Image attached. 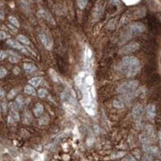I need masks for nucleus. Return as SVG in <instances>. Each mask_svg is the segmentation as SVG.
I'll return each instance as SVG.
<instances>
[{
  "mask_svg": "<svg viewBox=\"0 0 161 161\" xmlns=\"http://www.w3.org/2000/svg\"><path fill=\"white\" fill-rule=\"evenodd\" d=\"M20 6L25 11H30L29 4L26 0H20Z\"/></svg>",
  "mask_w": 161,
  "mask_h": 161,
  "instance_id": "nucleus-26",
  "label": "nucleus"
},
{
  "mask_svg": "<svg viewBox=\"0 0 161 161\" xmlns=\"http://www.w3.org/2000/svg\"><path fill=\"white\" fill-rule=\"evenodd\" d=\"M143 150L146 154H150L151 156H159V151L156 147L151 146L150 144L143 145Z\"/></svg>",
  "mask_w": 161,
  "mask_h": 161,
  "instance_id": "nucleus-8",
  "label": "nucleus"
},
{
  "mask_svg": "<svg viewBox=\"0 0 161 161\" xmlns=\"http://www.w3.org/2000/svg\"><path fill=\"white\" fill-rule=\"evenodd\" d=\"M24 69H25L26 73H32L34 71L37 70V67H36L35 65L32 63H25L24 64Z\"/></svg>",
  "mask_w": 161,
  "mask_h": 161,
  "instance_id": "nucleus-18",
  "label": "nucleus"
},
{
  "mask_svg": "<svg viewBox=\"0 0 161 161\" xmlns=\"http://www.w3.org/2000/svg\"><path fill=\"white\" fill-rule=\"evenodd\" d=\"M9 37H10V36L8 35V33H6V32L1 31V32H0V39H2V40L4 39H8Z\"/></svg>",
  "mask_w": 161,
  "mask_h": 161,
  "instance_id": "nucleus-37",
  "label": "nucleus"
},
{
  "mask_svg": "<svg viewBox=\"0 0 161 161\" xmlns=\"http://www.w3.org/2000/svg\"><path fill=\"white\" fill-rule=\"evenodd\" d=\"M146 31V27L143 24L139 22H136L129 25L127 29L125 31L122 35V44L126 42L128 39H130L134 35H138L139 33H143Z\"/></svg>",
  "mask_w": 161,
  "mask_h": 161,
  "instance_id": "nucleus-2",
  "label": "nucleus"
},
{
  "mask_svg": "<svg viewBox=\"0 0 161 161\" xmlns=\"http://www.w3.org/2000/svg\"><path fill=\"white\" fill-rule=\"evenodd\" d=\"M93 84H94L93 77L92 75L85 76L84 81H83V86H85V87H87V88H91V87L93 86Z\"/></svg>",
  "mask_w": 161,
  "mask_h": 161,
  "instance_id": "nucleus-11",
  "label": "nucleus"
},
{
  "mask_svg": "<svg viewBox=\"0 0 161 161\" xmlns=\"http://www.w3.org/2000/svg\"><path fill=\"white\" fill-rule=\"evenodd\" d=\"M7 44H8V45H10L11 47L14 48V49H18V50H20V52H22L24 53L27 54V55L30 54V52H32L28 48H27V47H24L23 45H21L19 42L15 41V40H12V39H9L7 40Z\"/></svg>",
  "mask_w": 161,
  "mask_h": 161,
  "instance_id": "nucleus-5",
  "label": "nucleus"
},
{
  "mask_svg": "<svg viewBox=\"0 0 161 161\" xmlns=\"http://www.w3.org/2000/svg\"><path fill=\"white\" fill-rule=\"evenodd\" d=\"M42 80L43 78L41 77H33L31 80H29V84L34 87H37L38 86H40V84L41 83Z\"/></svg>",
  "mask_w": 161,
  "mask_h": 161,
  "instance_id": "nucleus-20",
  "label": "nucleus"
},
{
  "mask_svg": "<svg viewBox=\"0 0 161 161\" xmlns=\"http://www.w3.org/2000/svg\"><path fill=\"white\" fill-rule=\"evenodd\" d=\"M3 11H1V20H3Z\"/></svg>",
  "mask_w": 161,
  "mask_h": 161,
  "instance_id": "nucleus-45",
  "label": "nucleus"
},
{
  "mask_svg": "<svg viewBox=\"0 0 161 161\" xmlns=\"http://www.w3.org/2000/svg\"><path fill=\"white\" fill-rule=\"evenodd\" d=\"M32 115L30 114L29 111H25L24 114V122L26 124H29L30 122H32Z\"/></svg>",
  "mask_w": 161,
  "mask_h": 161,
  "instance_id": "nucleus-23",
  "label": "nucleus"
},
{
  "mask_svg": "<svg viewBox=\"0 0 161 161\" xmlns=\"http://www.w3.org/2000/svg\"><path fill=\"white\" fill-rule=\"evenodd\" d=\"M44 111V107L41 103H37L33 108V113L36 117H40Z\"/></svg>",
  "mask_w": 161,
  "mask_h": 161,
  "instance_id": "nucleus-13",
  "label": "nucleus"
},
{
  "mask_svg": "<svg viewBox=\"0 0 161 161\" xmlns=\"http://www.w3.org/2000/svg\"><path fill=\"white\" fill-rule=\"evenodd\" d=\"M50 75L54 81H56V82L59 81V77H58V74L54 69H50Z\"/></svg>",
  "mask_w": 161,
  "mask_h": 161,
  "instance_id": "nucleus-29",
  "label": "nucleus"
},
{
  "mask_svg": "<svg viewBox=\"0 0 161 161\" xmlns=\"http://www.w3.org/2000/svg\"><path fill=\"white\" fill-rule=\"evenodd\" d=\"M88 0H77V6L80 10H84L86 8Z\"/></svg>",
  "mask_w": 161,
  "mask_h": 161,
  "instance_id": "nucleus-24",
  "label": "nucleus"
},
{
  "mask_svg": "<svg viewBox=\"0 0 161 161\" xmlns=\"http://www.w3.org/2000/svg\"><path fill=\"white\" fill-rule=\"evenodd\" d=\"M126 155V152L125 151H117V152H115L111 156V159H119L122 158V156H124Z\"/></svg>",
  "mask_w": 161,
  "mask_h": 161,
  "instance_id": "nucleus-31",
  "label": "nucleus"
},
{
  "mask_svg": "<svg viewBox=\"0 0 161 161\" xmlns=\"http://www.w3.org/2000/svg\"><path fill=\"white\" fill-rule=\"evenodd\" d=\"M146 89L144 88V87H142V88H139V90H137L135 95L139 96V97H141V98H144V97L146 96Z\"/></svg>",
  "mask_w": 161,
  "mask_h": 161,
  "instance_id": "nucleus-28",
  "label": "nucleus"
},
{
  "mask_svg": "<svg viewBox=\"0 0 161 161\" xmlns=\"http://www.w3.org/2000/svg\"><path fill=\"white\" fill-rule=\"evenodd\" d=\"M156 161H159V160H156Z\"/></svg>",
  "mask_w": 161,
  "mask_h": 161,
  "instance_id": "nucleus-47",
  "label": "nucleus"
},
{
  "mask_svg": "<svg viewBox=\"0 0 161 161\" xmlns=\"http://www.w3.org/2000/svg\"><path fill=\"white\" fill-rule=\"evenodd\" d=\"M145 133H146V134H147V135H148V136L150 137L152 140H153V141L156 139L155 131H154L153 127H151V126H150V125L146 126V127H145Z\"/></svg>",
  "mask_w": 161,
  "mask_h": 161,
  "instance_id": "nucleus-19",
  "label": "nucleus"
},
{
  "mask_svg": "<svg viewBox=\"0 0 161 161\" xmlns=\"http://www.w3.org/2000/svg\"><path fill=\"white\" fill-rule=\"evenodd\" d=\"M16 91H17V90H16V89H13V90H11L8 94V99H12V98H14L15 94H16V93H17Z\"/></svg>",
  "mask_w": 161,
  "mask_h": 161,
  "instance_id": "nucleus-35",
  "label": "nucleus"
},
{
  "mask_svg": "<svg viewBox=\"0 0 161 161\" xmlns=\"http://www.w3.org/2000/svg\"><path fill=\"white\" fill-rule=\"evenodd\" d=\"M39 38L41 42V44H43V46L45 47V49H48V50H51L52 49L53 41L49 36H47L44 32H41L39 34Z\"/></svg>",
  "mask_w": 161,
  "mask_h": 161,
  "instance_id": "nucleus-6",
  "label": "nucleus"
},
{
  "mask_svg": "<svg viewBox=\"0 0 161 161\" xmlns=\"http://www.w3.org/2000/svg\"><path fill=\"white\" fill-rule=\"evenodd\" d=\"M3 97H4V90L3 89H1V90H0V98H3Z\"/></svg>",
  "mask_w": 161,
  "mask_h": 161,
  "instance_id": "nucleus-43",
  "label": "nucleus"
},
{
  "mask_svg": "<svg viewBox=\"0 0 161 161\" xmlns=\"http://www.w3.org/2000/svg\"><path fill=\"white\" fill-rule=\"evenodd\" d=\"M125 161H136L135 160V159H134L132 156H129V157H127L126 159V160Z\"/></svg>",
  "mask_w": 161,
  "mask_h": 161,
  "instance_id": "nucleus-42",
  "label": "nucleus"
},
{
  "mask_svg": "<svg viewBox=\"0 0 161 161\" xmlns=\"http://www.w3.org/2000/svg\"><path fill=\"white\" fill-rule=\"evenodd\" d=\"M139 139H140V142L143 144V145H147V144H151L153 140L150 138V137L146 134V133H143L139 135Z\"/></svg>",
  "mask_w": 161,
  "mask_h": 161,
  "instance_id": "nucleus-14",
  "label": "nucleus"
},
{
  "mask_svg": "<svg viewBox=\"0 0 161 161\" xmlns=\"http://www.w3.org/2000/svg\"><path fill=\"white\" fill-rule=\"evenodd\" d=\"M48 94L47 90H45V89H40L39 90H38V96H39L41 98H43L46 97Z\"/></svg>",
  "mask_w": 161,
  "mask_h": 161,
  "instance_id": "nucleus-32",
  "label": "nucleus"
},
{
  "mask_svg": "<svg viewBox=\"0 0 161 161\" xmlns=\"http://www.w3.org/2000/svg\"><path fill=\"white\" fill-rule=\"evenodd\" d=\"M92 52L90 48L87 47V49H86V51H85V56H84V62H85V65L86 67H87V64L90 63V61H91V59H92Z\"/></svg>",
  "mask_w": 161,
  "mask_h": 161,
  "instance_id": "nucleus-16",
  "label": "nucleus"
},
{
  "mask_svg": "<svg viewBox=\"0 0 161 161\" xmlns=\"http://www.w3.org/2000/svg\"><path fill=\"white\" fill-rule=\"evenodd\" d=\"M14 104H15V110H17L19 109H21L23 106V104H24V99H23V97L21 95H19L16 98L15 101L14 102Z\"/></svg>",
  "mask_w": 161,
  "mask_h": 161,
  "instance_id": "nucleus-21",
  "label": "nucleus"
},
{
  "mask_svg": "<svg viewBox=\"0 0 161 161\" xmlns=\"http://www.w3.org/2000/svg\"><path fill=\"white\" fill-rule=\"evenodd\" d=\"M49 121H50L49 116H48V115H45V116H42V117L39 118V124L41 125V126L47 125Z\"/></svg>",
  "mask_w": 161,
  "mask_h": 161,
  "instance_id": "nucleus-27",
  "label": "nucleus"
},
{
  "mask_svg": "<svg viewBox=\"0 0 161 161\" xmlns=\"http://www.w3.org/2000/svg\"><path fill=\"white\" fill-rule=\"evenodd\" d=\"M139 86V81L136 80H129L125 81L117 89V92L122 94L132 93Z\"/></svg>",
  "mask_w": 161,
  "mask_h": 161,
  "instance_id": "nucleus-3",
  "label": "nucleus"
},
{
  "mask_svg": "<svg viewBox=\"0 0 161 161\" xmlns=\"http://www.w3.org/2000/svg\"><path fill=\"white\" fill-rule=\"evenodd\" d=\"M25 92L27 94H29V95L34 96L36 95V91H35L34 88L32 87L31 86H26L25 88Z\"/></svg>",
  "mask_w": 161,
  "mask_h": 161,
  "instance_id": "nucleus-25",
  "label": "nucleus"
},
{
  "mask_svg": "<svg viewBox=\"0 0 161 161\" xmlns=\"http://www.w3.org/2000/svg\"><path fill=\"white\" fill-rule=\"evenodd\" d=\"M119 72L128 77H132L139 73L140 69V62L135 56H128L122 58L118 65Z\"/></svg>",
  "mask_w": 161,
  "mask_h": 161,
  "instance_id": "nucleus-1",
  "label": "nucleus"
},
{
  "mask_svg": "<svg viewBox=\"0 0 161 161\" xmlns=\"http://www.w3.org/2000/svg\"><path fill=\"white\" fill-rule=\"evenodd\" d=\"M109 2H110V3H111L112 5L117 6L120 4V3H121V0H109Z\"/></svg>",
  "mask_w": 161,
  "mask_h": 161,
  "instance_id": "nucleus-40",
  "label": "nucleus"
},
{
  "mask_svg": "<svg viewBox=\"0 0 161 161\" xmlns=\"http://www.w3.org/2000/svg\"><path fill=\"white\" fill-rule=\"evenodd\" d=\"M139 44L138 42H130L126 45L122 46L121 49H119V53L120 54H129L131 52L137 51L139 49Z\"/></svg>",
  "mask_w": 161,
  "mask_h": 161,
  "instance_id": "nucleus-4",
  "label": "nucleus"
},
{
  "mask_svg": "<svg viewBox=\"0 0 161 161\" xmlns=\"http://www.w3.org/2000/svg\"><path fill=\"white\" fill-rule=\"evenodd\" d=\"M100 14H101V10L100 9V8L97 7L96 9H95L94 13H93V16H94L96 19H98V18L100 16Z\"/></svg>",
  "mask_w": 161,
  "mask_h": 161,
  "instance_id": "nucleus-34",
  "label": "nucleus"
},
{
  "mask_svg": "<svg viewBox=\"0 0 161 161\" xmlns=\"http://www.w3.org/2000/svg\"><path fill=\"white\" fill-rule=\"evenodd\" d=\"M158 137H159V145H160L161 147V131H159L158 133Z\"/></svg>",
  "mask_w": 161,
  "mask_h": 161,
  "instance_id": "nucleus-44",
  "label": "nucleus"
},
{
  "mask_svg": "<svg viewBox=\"0 0 161 161\" xmlns=\"http://www.w3.org/2000/svg\"><path fill=\"white\" fill-rule=\"evenodd\" d=\"M7 74H8V71H7V69L4 68H1V69H0V77L3 78Z\"/></svg>",
  "mask_w": 161,
  "mask_h": 161,
  "instance_id": "nucleus-38",
  "label": "nucleus"
},
{
  "mask_svg": "<svg viewBox=\"0 0 161 161\" xmlns=\"http://www.w3.org/2000/svg\"><path fill=\"white\" fill-rule=\"evenodd\" d=\"M37 14H38V15H39L40 17L42 18V19L45 20L46 21H48V22L52 23V24H54V20H53V18L51 17V15H50V14H49V13L46 11L40 10L39 11L37 12Z\"/></svg>",
  "mask_w": 161,
  "mask_h": 161,
  "instance_id": "nucleus-10",
  "label": "nucleus"
},
{
  "mask_svg": "<svg viewBox=\"0 0 161 161\" xmlns=\"http://www.w3.org/2000/svg\"><path fill=\"white\" fill-rule=\"evenodd\" d=\"M7 52H8V54H9V61H10V62L16 63V62L20 61V56H19L18 54H16L15 52H14L10 51V50Z\"/></svg>",
  "mask_w": 161,
  "mask_h": 161,
  "instance_id": "nucleus-17",
  "label": "nucleus"
},
{
  "mask_svg": "<svg viewBox=\"0 0 161 161\" xmlns=\"http://www.w3.org/2000/svg\"><path fill=\"white\" fill-rule=\"evenodd\" d=\"M159 157H160V158H161V154H160V155H159Z\"/></svg>",
  "mask_w": 161,
  "mask_h": 161,
  "instance_id": "nucleus-46",
  "label": "nucleus"
},
{
  "mask_svg": "<svg viewBox=\"0 0 161 161\" xmlns=\"http://www.w3.org/2000/svg\"><path fill=\"white\" fill-rule=\"evenodd\" d=\"M8 105L7 104V103L6 102H3V103H1V110H2V112L4 113V114H6L7 113V111H8Z\"/></svg>",
  "mask_w": 161,
  "mask_h": 161,
  "instance_id": "nucleus-33",
  "label": "nucleus"
},
{
  "mask_svg": "<svg viewBox=\"0 0 161 161\" xmlns=\"http://www.w3.org/2000/svg\"><path fill=\"white\" fill-rule=\"evenodd\" d=\"M156 106L154 104H149L146 107V116L149 119H154L156 117Z\"/></svg>",
  "mask_w": 161,
  "mask_h": 161,
  "instance_id": "nucleus-9",
  "label": "nucleus"
},
{
  "mask_svg": "<svg viewBox=\"0 0 161 161\" xmlns=\"http://www.w3.org/2000/svg\"><path fill=\"white\" fill-rule=\"evenodd\" d=\"M16 39L20 42L23 43V44H26V45H29V44H31L28 38H27L25 36H23V35H18L17 36H16Z\"/></svg>",
  "mask_w": 161,
  "mask_h": 161,
  "instance_id": "nucleus-22",
  "label": "nucleus"
},
{
  "mask_svg": "<svg viewBox=\"0 0 161 161\" xmlns=\"http://www.w3.org/2000/svg\"><path fill=\"white\" fill-rule=\"evenodd\" d=\"M20 120V115L18 114L17 111L15 110H12L10 112V115L8 116V122L10 123L16 122Z\"/></svg>",
  "mask_w": 161,
  "mask_h": 161,
  "instance_id": "nucleus-12",
  "label": "nucleus"
},
{
  "mask_svg": "<svg viewBox=\"0 0 161 161\" xmlns=\"http://www.w3.org/2000/svg\"><path fill=\"white\" fill-rule=\"evenodd\" d=\"M13 73H15V75L19 74L20 73V68H19V67H15V68H13Z\"/></svg>",
  "mask_w": 161,
  "mask_h": 161,
  "instance_id": "nucleus-41",
  "label": "nucleus"
},
{
  "mask_svg": "<svg viewBox=\"0 0 161 161\" xmlns=\"http://www.w3.org/2000/svg\"><path fill=\"white\" fill-rule=\"evenodd\" d=\"M9 21L11 22V24L12 25H14L16 28L20 27V24H19V21L17 20V19L14 16H9Z\"/></svg>",
  "mask_w": 161,
  "mask_h": 161,
  "instance_id": "nucleus-30",
  "label": "nucleus"
},
{
  "mask_svg": "<svg viewBox=\"0 0 161 161\" xmlns=\"http://www.w3.org/2000/svg\"><path fill=\"white\" fill-rule=\"evenodd\" d=\"M7 56H8V52L3 51V50L0 52V59H1V61H3L4 58L7 57Z\"/></svg>",
  "mask_w": 161,
  "mask_h": 161,
  "instance_id": "nucleus-39",
  "label": "nucleus"
},
{
  "mask_svg": "<svg viewBox=\"0 0 161 161\" xmlns=\"http://www.w3.org/2000/svg\"><path fill=\"white\" fill-rule=\"evenodd\" d=\"M142 161H152V156L150 154H145L143 158H142Z\"/></svg>",
  "mask_w": 161,
  "mask_h": 161,
  "instance_id": "nucleus-36",
  "label": "nucleus"
},
{
  "mask_svg": "<svg viewBox=\"0 0 161 161\" xmlns=\"http://www.w3.org/2000/svg\"><path fill=\"white\" fill-rule=\"evenodd\" d=\"M125 105H126V104L125 101L123 100V98H122V97L116 98V99L113 101V106L117 108V109H122V108L124 107Z\"/></svg>",
  "mask_w": 161,
  "mask_h": 161,
  "instance_id": "nucleus-15",
  "label": "nucleus"
},
{
  "mask_svg": "<svg viewBox=\"0 0 161 161\" xmlns=\"http://www.w3.org/2000/svg\"><path fill=\"white\" fill-rule=\"evenodd\" d=\"M143 108L141 105L137 104L136 106H134V107L132 110V116L134 118V119L139 120L143 116Z\"/></svg>",
  "mask_w": 161,
  "mask_h": 161,
  "instance_id": "nucleus-7",
  "label": "nucleus"
}]
</instances>
